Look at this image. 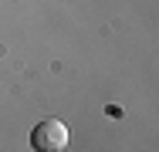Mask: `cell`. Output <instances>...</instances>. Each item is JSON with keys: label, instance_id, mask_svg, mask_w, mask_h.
Wrapping results in <instances>:
<instances>
[{"label": "cell", "instance_id": "1", "mask_svg": "<svg viewBox=\"0 0 159 152\" xmlns=\"http://www.w3.org/2000/svg\"><path fill=\"white\" fill-rule=\"evenodd\" d=\"M31 145L37 152H61L68 149V128L58 118H44L31 128Z\"/></svg>", "mask_w": 159, "mask_h": 152}]
</instances>
